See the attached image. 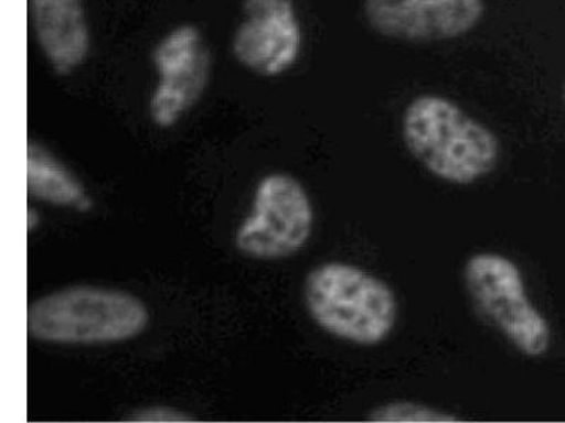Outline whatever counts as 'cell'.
Listing matches in <instances>:
<instances>
[{"label": "cell", "instance_id": "obj_3", "mask_svg": "<svg viewBox=\"0 0 565 423\" xmlns=\"http://www.w3.org/2000/svg\"><path fill=\"white\" fill-rule=\"evenodd\" d=\"M143 302L128 292L73 286L43 296L28 312L29 335L58 345L118 344L148 326Z\"/></svg>", "mask_w": 565, "mask_h": 423}, {"label": "cell", "instance_id": "obj_4", "mask_svg": "<svg viewBox=\"0 0 565 423\" xmlns=\"http://www.w3.org/2000/svg\"><path fill=\"white\" fill-rule=\"evenodd\" d=\"M463 279L473 305L488 324L523 355H546L552 330L529 300L521 270L511 259L498 253L473 254L467 261Z\"/></svg>", "mask_w": 565, "mask_h": 423}, {"label": "cell", "instance_id": "obj_2", "mask_svg": "<svg viewBox=\"0 0 565 423\" xmlns=\"http://www.w3.org/2000/svg\"><path fill=\"white\" fill-rule=\"evenodd\" d=\"M307 310L322 330L361 346L382 344L397 321L395 292L360 267L331 261L306 280Z\"/></svg>", "mask_w": 565, "mask_h": 423}, {"label": "cell", "instance_id": "obj_12", "mask_svg": "<svg viewBox=\"0 0 565 423\" xmlns=\"http://www.w3.org/2000/svg\"><path fill=\"white\" fill-rule=\"evenodd\" d=\"M129 421L135 422H191V416L185 415L184 412L175 411L173 408L153 406L149 410H141L130 417Z\"/></svg>", "mask_w": 565, "mask_h": 423}, {"label": "cell", "instance_id": "obj_9", "mask_svg": "<svg viewBox=\"0 0 565 423\" xmlns=\"http://www.w3.org/2000/svg\"><path fill=\"white\" fill-rule=\"evenodd\" d=\"M30 14L40 48L60 75L85 62L89 32L83 0H29Z\"/></svg>", "mask_w": 565, "mask_h": 423}, {"label": "cell", "instance_id": "obj_1", "mask_svg": "<svg viewBox=\"0 0 565 423\" xmlns=\"http://www.w3.org/2000/svg\"><path fill=\"white\" fill-rule=\"evenodd\" d=\"M403 140L437 178L468 185L497 167L501 148L486 124L440 95H420L407 105L402 120Z\"/></svg>", "mask_w": 565, "mask_h": 423}, {"label": "cell", "instance_id": "obj_13", "mask_svg": "<svg viewBox=\"0 0 565 423\" xmlns=\"http://www.w3.org/2000/svg\"><path fill=\"white\" fill-rule=\"evenodd\" d=\"M564 99H565V94H564Z\"/></svg>", "mask_w": 565, "mask_h": 423}, {"label": "cell", "instance_id": "obj_6", "mask_svg": "<svg viewBox=\"0 0 565 423\" xmlns=\"http://www.w3.org/2000/svg\"><path fill=\"white\" fill-rule=\"evenodd\" d=\"M153 62L159 80L150 99V118L159 128L168 129L204 94L210 78V53L200 30L183 24L156 45Z\"/></svg>", "mask_w": 565, "mask_h": 423}, {"label": "cell", "instance_id": "obj_10", "mask_svg": "<svg viewBox=\"0 0 565 423\" xmlns=\"http://www.w3.org/2000/svg\"><path fill=\"white\" fill-rule=\"evenodd\" d=\"M28 191L30 196L57 206L81 208L88 203L83 185L42 145H28Z\"/></svg>", "mask_w": 565, "mask_h": 423}, {"label": "cell", "instance_id": "obj_11", "mask_svg": "<svg viewBox=\"0 0 565 423\" xmlns=\"http://www.w3.org/2000/svg\"><path fill=\"white\" fill-rule=\"evenodd\" d=\"M370 421L382 423H454L461 417L437 410V408L416 404V402L395 401L375 408Z\"/></svg>", "mask_w": 565, "mask_h": 423}, {"label": "cell", "instance_id": "obj_7", "mask_svg": "<svg viewBox=\"0 0 565 423\" xmlns=\"http://www.w3.org/2000/svg\"><path fill=\"white\" fill-rule=\"evenodd\" d=\"M245 18L232 50L236 59L262 77H279L297 63L301 29L292 0H245Z\"/></svg>", "mask_w": 565, "mask_h": 423}, {"label": "cell", "instance_id": "obj_5", "mask_svg": "<svg viewBox=\"0 0 565 423\" xmlns=\"http://www.w3.org/2000/svg\"><path fill=\"white\" fill-rule=\"evenodd\" d=\"M312 225L315 210L299 181L270 174L257 185L254 208L236 234V246L252 259H281L306 246Z\"/></svg>", "mask_w": 565, "mask_h": 423}, {"label": "cell", "instance_id": "obj_8", "mask_svg": "<svg viewBox=\"0 0 565 423\" xmlns=\"http://www.w3.org/2000/svg\"><path fill=\"white\" fill-rule=\"evenodd\" d=\"M483 0H365L367 24L403 42L428 43L461 37L483 17Z\"/></svg>", "mask_w": 565, "mask_h": 423}]
</instances>
